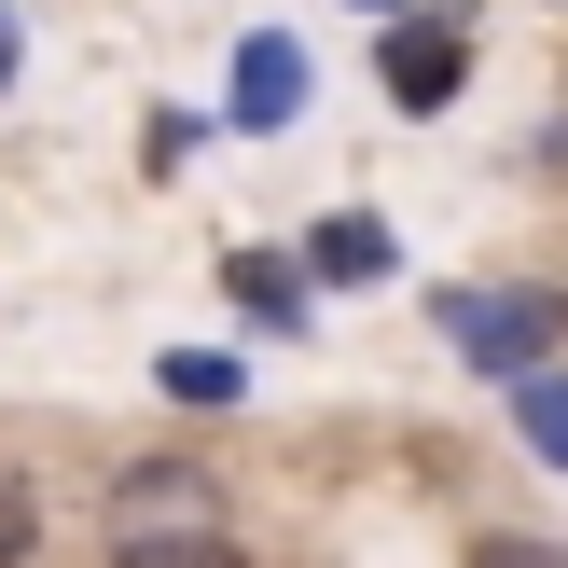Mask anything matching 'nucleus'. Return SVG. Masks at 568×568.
<instances>
[{"label":"nucleus","mask_w":568,"mask_h":568,"mask_svg":"<svg viewBox=\"0 0 568 568\" xmlns=\"http://www.w3.org/2000/svg\"><path fill=\"white\" fill-rule=\"evenodd\" d=\"M471 568H568V541H541V527H499V541H471Z\"/></svg>","instance_id":"9"},{"label":"nucleus","mask_w":568,"mask_h":568,"mask_svg":"<svg viewBox=\"0 0 568 568\" xmlns=\"http://www.w3.org/2000/svg\"><path fill=\"white\" fill-rule=\"evenodd\" d=\"M375 264H388L375 222H333V236H320V277H375Z\"/></svg>","instance_id":"8"},{"label":"nucleus","mask_w":568,"mask_h":568,"mask_svg":"<svg viewBox=\"0 0 568 568\" xmlns=\"http://www.w3.org/2000/svg\"><path fill=\"white\" fill-rule=\"evenodd\" d=\"M444 333L499 375H541V305H514V292H444Z\"/></svg>","instance_id":"3"},{"label":"nucleus","mask_w":568,"mask_h":568,"mask_svg":"<svg viewBox=\"0 0 568 568\" xmlns=\"http://www.w3.org/2000/svg\"><path fill=\"white\" fill-rule=\"evenodd\" d=\"M125 527H222V486L194 458H139L125 486H111V541H125Z\"/></svg>","instance_id":"2"},{"label":"nucleus","mask_w":568,"mask_h":568,"mask_svg":"<svg viewBox=\"0 0 568 568\" xmlns=\"http://www.w3.org/2000/svg\"><path fill=\"white\" fill-rule=\"evenodd\" d=\"M222 277H236V305H250V320L305 333V277H292V264H264V250H236V264H222Z\"/></svg>","instance_id":"6"},{"label":"nucleus","mask_w":568,"mask_h":568,"mask_svg":"<svg viewBox=\"0 0 568 568\" xmlns=\"http://www.w3.org/2000/svg\"><path fill=\"white\" fill-rule=\"evenodd\" d=\"M471 83V42H458V14H416V28H388V98L416 111V125H430L444 98H458Z\"/></svg>","instance_id":"1"},{"label":"nucleus","mask_w":568,"mask_h":568,"mask_svg":"<svg viewBox=\"0 0 568 568\" xmlns=\"http://www.w3.org/2000/svg\"><path fill=\"white\" fill-rule=\"evenodd\" d=\"M0 70H14V14H0Z\"/></svg>","instance_id":"11"},{"label":"nucleus","mask_w":568,"mask_h":568,"mask_svg":"<svg viewBox=\"0 0 568 568\" xmlns=\"http://www.w3.org/2000/svg\"><path fill=\"white\" fill-rule=\"evenodd\" d=\"M28 541H42V499H28L14 471H0V568H28Z\"/></svg>","instance_id":"10"},{"label":"nucleus","mask_w":568,"mask_h":568,"mask_svg":"<svg viewBox=\"0 0 568 568\" xmlns=\"http://www.w3.org/2000/svg\"><path fill=\"white\" fill-rule=\"evenodd\" d=\"M305 111V42H250L236 55V125H292Z\"/></svg>","instance_id":"4"},{"label":"nucleus","mask_w":568,"mask_h":568,"mask_svg":"<svg viewBox=\"0 0 568 568\" xmlns=\"http://www.w3.org/2000/svg\"><path fill=\"white\" fill-rule=\"evenodd\" d=\"M111 568H250V555L222 541V527H125V541H111Z\"/></svg>","instance_id":"5"},{"label":"nucleus","mask_w":568,"mask_h":568,"mask_svg":"<svg viewBox=\"0 0 568 568\" xmlns=\"http://www.w3.org/2000/svg\"><path fill=\"white\" fill-rule=\"evenodd\" d=\"M527 444L568 471V375H527Z\"/></svg>","instance_id":"7"}]
</instances>
